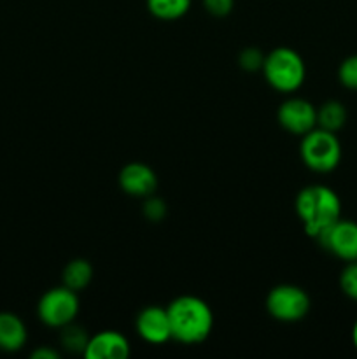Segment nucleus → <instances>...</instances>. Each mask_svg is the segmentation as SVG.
Instances as JSON below:
<instances>
[{"label":"nucleus","mask_w":357,"mask_h":359,"mask_svg":"<svg viewBox=\"0 0 357 359\" xmlns=\"http://www.w3.org/2000/svg\"><path fill=\"white\" fill-rule=\"evenodd\" d=\"M146 4L149 13L163 21L178 20L191 7V0H146Z\"/></svg>","instance_id":"15"},{"label":"nucleus","mask_w":357,"mask_h":359,"mask_svg":"<svg viewBox=\"0 0 357 359\" xmlns=\"http://www.w3.org/2000/svg\"><path fill=\"white\" fill-rule=\"evenodd\" d=\"M338 79L345 88L357 91V55L349 56L340 63Z\"/></svg>","instance_id":"17"},{"label":"nucleus","mask_w":357,"mask_h":359,"mask_svg":"<svg viewBox=\"0 0 357 359\" xmlns=\"http://www.w3.org/2000/svg\"><path fill=\"white\" fill-rule=\"evenodd\" d=\"M167 312L170 319L172 340L195 346L209 339L214 328V314L205 300L192 294H182L172 300Z\"/></svg>","instance_id":"1"},{"label":"nucleus","mask_w":357,"mask_h":359,"mask_svg":"<svg viewBox=\"0 0 357 359\" xmlns=\"http://www.w3.org/2000/svg\"><path fill=\"white\" fill-rule=\"evenodd\" d=\"M31 359H58L59 354L56 351L49 349V347H41V349H35L30 354Z\"/></svg>","instance_id":"22"},{"label":"nucleus","mask_w":357,"mask_h":359,"mask_svg":"<svg viewBox=\"0 0 357 359\" xmlns=\"http://www.w3.org/2000/svg\"><path fill=\"white\" fill-rule=\"evenodd\" d=\"M296 214L303 223L304 233L317 238L342 217V200L329 186H307L296 196Z\"/></svg>","instance_id":"2"},{"label":"nucleus","mask_w":357,"mask_h":359,"mask_svg":"<svg viewBox=\"0 0 357 359\" xmlns=\"http://www.w3.org/2000/svg\"><path fill=\"white\" fill-rule=\"evenodd\" d=\"M265 79L280 93H294L300 90L307 77V65L298 51L290 48H275L265 56L262 63Z\"/></svg>","instance_id":"3"},{"label":"nucleus","mask_w":357,"mask_h":359,"mask_svg":"<svg viewBox=\"0 0 357 359\" xmlns=\"http://www.w3.org/2000/svg\"><path fill=\"white\" fill-rule=\"evenodd\" d=\"M300 156L310 170L328 174L342 161V144L336 133L315 126L301 139Z\"/></svg>","instance_id":"4"},{"label":"nucleus","mask_w":357,"mask_h":359,"mask_svg":"<svg viewBox=\"0 0 357 359\" xmlns=\"http://www.w3.org/2000/svg\"><path fill=\"white\" fill-rule=\"evenodd\" d=\"M135 326L139 335L147 344L161 346V344L172 340L170 319H168L167 309L150 305V307L142 309L135 319Z\"/></svg>","instance_id":"10"},{"label":"nucleus","mask_w":357,"mask_h":359,"mask_svg":"<svg viewBox=\"0 0 357 359\" xmlns=\"http://www.w3.org/2000/svg\"><path fill=\"white\" fill-rule=\"evenodd\" d=\"M340 287L350 300L357 302V262L346 263L340 276Z\"/></svg>","instance_id":"18"},{"label":"nucleus","mask_w":357,"mask_h":359,"mask_svg":"<svg viewBox=\"0 0 357 359\" xmlns=\"http://www.w3.org/2000/svg\"><path fill=\"white\" fill-rule=\"evenodd\" d=\"M119 188L130 196L147 198L158 189V175L149 165L133 161L125 165L119 172Z\"/></svg>","instance_id":"9"},{"label":"nucleus","mask_w":357,"mask_h":359,"mask_svg":"<svg viewBox=\"0 0 357 359\" xmlns=\"http://www.w3.org/2000/svg\"><path fill=\"white\" fill-rule=\"evenodd\" d=\"M203 7L206 13L216 18H224L233 11L234 0H203Z\"/></svg>","instance_id":"21"},{"label":"nucleus","mask_w":357,"mask_h":359,"mask_svg":"<svg viewBox=\"0 0 357 359\" xmlns=\"http://www.w3.org/2000/svg\"><path fill=\"white\" fill-rule=\"evenodd\" d=\"M265 56L261 53V49L258 48H245L244 51L238 56V63L244 70H248V72H255V70L262 69V63H265Z\"/></svg>","instance_id":"19"},{"label":"nucleus","mask_w":357,"mask_h":359,"mask_svg":"<svg viewBox=\"0 0 357 359\" xmlns=\"http://www.w3.org/2000/svg\"><path fill=\"white\" fill-rule=\"evenodd\" d=\"M144 216L149 221H153V223L164 219V216H167V203L161 198H158V196H147L146 203H144Z\"/></svg>","instance_id":"20"},{"label":"nucleus","mask_w":357,"mask_h":359,"mask_svg":"<svg viewBox=\"0 0 357 359\" xmlns=\"http://www.w3.org/2000/svg\"><path fill=\"white\" fill-rule=\"evenodd\" d=\"M266 311L273 319L282 323H298L310 311V297L294 284L275 286L266 297Z\"/></svg>","instance_id":"6"},{"label":"nucleus","mask_w":357,"mask_h":359,"mask_svg":"<svg viewBox=\"0 0 357 359\" xmlns=\"http://www.w3.org/2000/svg\"><path fill=\"white\" fill-rule=\"evenodd\" d=\"M317 242L342 262H357V223L340 217L336 223L326 228L317 237Z\"/></svg>","instance_id":"7"},{"label":"nucleus","mask_w":357,"mask_h":359,"mask_svg":"<svg viewBox=\"0 0 357 359\" xmlns=\"http://www.w3.org/2000/svg\"><path fill=\"white\" fill-rule=\"evenodd\" d=\"M28 340L27 326L13 312H0V351L18 353Z\"/></svg>","instance_id":"12"},{"label":"nucleus","mask_w":357,"mask_h":359,"mask_svg":"<svg viewBox=\"0 0 357 359\" xmlns=\"http://www.w3.org/2000/svg\"><path fill=\"white\" fill-rule=\"evenodd\" d=\"M62 280L63 286L76 291V293L84 291L90 286L91 280H93V266H91V263L88 262V259H72V262L63 269Z\"/></svg>","instance_id":"13"},{"label":"nucleus","mask_w":357,"mask_h":359,"mask_svg":"<svg viewBox=\"0 0 357 359\" xmlns=\"http://www.w3.org/2000/svg\"><path fill=\"white\" fill-rule=\"evenodd\" d=\"M132 353L128 339L114 330L90 337L83 356L86 359H126Z\"/></svg>","instance_id":"11"},{"label":"nucleus","mask_w":357,"mask_h":359,"mask_svg":"<svg viewBox=\"0 0 357 359\" xmlns=\"http://www.w3.org/2000/svg\"><path fill=\"white\" fill-rule=\"evenodd\" d=\"M276 119L286 132L303 137L317 126V109L304 98L294 97L282 102Z\"/></svg>","instance_id":"8"},{"label":"nucleus","mask_w":357,"mask_h":359,"mask_svg":"<svg viewBox=\"0 0 357 359\" xmlns=\"http://www.w3.org/2000/svg\"><path fill=\"white\" fill-rule=\"evenodd\" d=\"M352 344H354V347L357 349V321L354 323V328H352Z\"/></svg>","instance_id":"23"},{"label":"nucleus","mask_w":357,"mask_h":359,"mask_svg":"<svg viewBox=\"0 0 357 359\" xmlns=\"http://www.w3.org/2000/svg\"><path fill=\"white\" fill-rule=\"evenodd\" d=\"M59 340H62V346L65 347V349H69L70 353H84L90 337L84 333L83 328H77V326H74L72 323H70V325L63 326L62 328V337H59Z\"/></svg>","instance_id":"16"},{"label":"nucleus","mask_w":357,"mask_h":359,"mask_svg":"<svg viewBox=\"0 0 357 359\" xmlns=\"http://www.w3.org/2000/svg\"><path fill=\"white\" fill-rule=\"evenodd\" d=\"M79 314V298L66 286L46 291L37 304V316L49 328H63Z\"/></svg>","instance_id":"5"},{"label":"nucleus","mask_w":357,"mask_h":359,"mask_svg":"<svg viewBox=\"0 0 357 359\" xmlns=\"http://www.w3.org/2000/svg\"><path fill=\"white\" fill-rule=\"evenodd\" d=\"M346 123V109L342 102L328 100L317 109V126L336 133Z\"/></svg>","instance_id":"14"}]
</instances>
